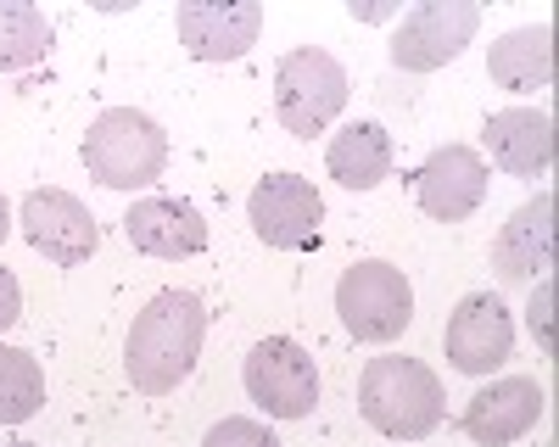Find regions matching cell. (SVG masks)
<instances>
[{
  "mask_svg": "<svg viewBox=\"0 0 559 447\" xmlns=\"http://www.w3.org/2000/svg\"><path fill=\"white\" fill-rule=\"evenodd\" d=\"M532 336L543 341V352H554V280H543L532 297Z\"/></svg>",
  "mask_w": 559,
  "mask_h": 447,
  "instance_id": "cell-22",
  "label": "cell"
},
{
  "mask_svg": "<svg viewBox=\"0 0 559 447\" xmlns=\"http://www.w3.org/2000/svg\"><path fill=\"white\" fill-rule=\"evenodd\" d=\"M347 107V68L319 51V45H297V51L280 57L274 68V112L286 123V134L313 141L336 123V112Z\"/></svg>",
  "mask_w": 559,
  "mask_h": 447,
  "instance_id": "cell-4",
  "label": "cell"
},
{
  "mask_svg": "<svg viewBox=\"0 0 559 447\" xmlns=\"http://www.w3.org/2000/svg\"><path fill=\"white\" fill-rule=\"evenodd\" d=\"M487 73H492L498 89H543V84H554V28L532 23V28H509L503 39H492Z\"/></svg>",
  "mask_w": 559,
  "mask_h": 447,
  "instance_id": "cell-17",
  "label": "cell"
},
{
  "mask_svg": "<svg viewBox=\"0 0 559 447\" xmlns=\"http://www.w3.org/2000/svg\"><path fill=\"white\" fill-rule=\"evenodd\" d=\"M202 336H207V307L197 291H157L146 307L134 313L129 341H123V370L129 386L146 397H168L179 380H191L197 358H202Z\"/></svg>",
  "mask_w": 559,
  "mask_h": 447,
  "instance_id": "cell-1",
  "label": "cell"
},
{
  "mask_svg": "<svg viewBox=\"0 0 559 447\" xmlns=\"http://www.w3.org/2000/svg\"><path fill=\"white\" fill-rule=\"evenodd\" d=\"M202 447H280V436H274L263 420L236 414V420H218V425L202 436Z\"/></svg>",
  "mask_w": 559,
  "mask_h": 447,
  "instance_id": "cell-21",
  "label": "cell"
},
{
  "mask_svg": "<svg viewBox=\"0 0 559 447\" xmlns=\"http://www.w3.org/2000/svg\"><path fill=\"white\" fill-rule=\"evenodd\" d=\"M442 347H448V364L459 375H492L515 352V319H509V307L492 291H471L448 313Z\"/></svg>",
  "mask_w": 559,
  "mask_h": 447,
  "instance_id": "cell-10",
  "label": "cell"
},
{
  "mask_svg": "<svg viewBox=\"0 0 559 447\" xmlns=\"http://www.w3.org/2000/svg\"><path fill=\"white\" fill-rule=\"evenodd\" d=\"M17 319H23V286H17L12 268H0V336H7Z\"/></svg>",
  "mask_w": 559,
  "mask_h": 447,
  "instance_id": "cell-23",
  "label": "cell"
},
{
  "mask_svg": "<svg viewBox=\"0 0 559 447\" xmlns=\"http://www.w3.org/2000/svg\"><path fill=\"white\" fill-rule=\"evenodd\" d=\"M174 28L197 62H241L263 34V7L258 0H185Z\"/></svg>",
  "mask_w": 559,
  "mask_h": 447,
  "instance_id": "cell-11",
  "label": "cell"
},
{
  "mask_svg": "<svg viewBox=\"0 0 559 447\" xmlns=\"http://www.w3.org/2000/svg\"><path fill=\"white\" fill-rule=\"evenodd\" d=\"M17 224H23L28 246H34L39 257L62 263V268L90 263V257H96V246H102L96 213H90L73 191H34V196H23Z\"/></svg>",
  "mask_w": 559,
  "mask_h": 447,
  "instance_id": "cell-9",
  "label": "cell"
},
{
  "mask_svg": "<svg viewBox=\"0 0 559 447\" xmlns=\"http://www.w3.org/2000/svg\"><path fill=\"white\" fill-rule=\"evenodd\" d=\"M476 28H481L476 0H426V7L403 12V23L392 28L386 57L403 73H437L476 39Z\"/></svg>",
  "mask_w": 559,
  "mask_h": 447,
  "instance_id": "cell-6",
  "label": "cell"
},
{
  "mask_svg": "<svg viewBox=\"0 0 559 447\" xmlns=\"http://www.w3.org/2000/svg\"><path fill=\"white\" fill-rule=\"evenodd\" d=\"M336 313L353 341H369V347L397 341L414 325V286L403 280V268L364 257L336 280Z\"/></svg>",
  "mask_w": 559,
  "mask_h": 447,
  "instance_id": "cell-5",
  "label": "cell"
},
{
  "mask_svg": "<svg viewBox=\"0 0 559 447\" xmlns=\"http://www.w3.org/2000/svg\"><path fill=\"white\" fill-rule=\"evenodd\" d=\"M84 168L107 191H146L168 168V134L140 107H107L84 134Z\"/></svg>",
  "mask_w": 559,
  "mask_h": 447,
  "instance_id": "cell-3",
  "label": "cell"
},
{
  "mask_svg": "<svg viewBox=\"0 0 559 447\" xmlns=\"http://www.w3.org/2000/svg\"><path fill=\"white\" fill-rule=\"evenodd\" d=\"M45 409V370L23 347H0V425H28Z\"/></svg>",
  "mask_w": 559,
  "mask_h": 447,
  "instance_id": "cell-20",
  "label": "cell"
},
{
  "mask_svg": "<svg viewBox=\"0 0 559 447\" xmlns=\"http://www.w3.org/2000/svg\"><path fill=\"white\" fill-rule=\"evenodd\" d=\"M353 17H358V23H386L392 7H358V0H353Z\"/></svg>",
  "mask_w": 559,
  "mask_h": 447,
  "instance_id": "cell-24",
  "label": "cell"
},
{
  "mask_svg": "<svg viewBox=\"0 0 559 447\" xmlns=\"http://www.w3.org/2000/svg\"><path fill=\"white\" fill-rule=\"evenodd\" d=\"M442 380L431 364L419 358H403V352H386V358H369L364 375H358V414L376 425L381 436L392 442H419L442 425Z\"/></svg>",
  "mask_w": 559,
  "mask_h": 447,
  "instance_id": "cell-2",
  "label": "cell"
},
{
  "mask_svg": "<svg viewBox=\"0 0 559 447\" xmlns=\"http://www.w3.org/2000/svg\"><path fill=\"white\" fill-rule=\"evenodd\" d=\"M419 213L437 224H459L487 202V162L471 146H437L414 173Z\"/></svg>",
  "mask_w": 559,
  "mask_h": 447,
  "instance_id": "cell-12",
  "label": "cell"
},
{
  "mask_svg": "<svg viewBox=\"0 0 559 447\" xmlns=\"http://www.w3.org/2000/svg\"><path fill=\"white\" fill-rule=\"evenodd\" d=\"M12 235V207H7V196H0V241Z\"/></svg>",
  "mask_w": 559,
  "mask_h": 447,
  "instance_id": "cell-25",
  "label": "cell"
},
{
  "mask_svg": "<svg viewBox=\"0 0 559 447\" xmlns=\"http://www.w3.org/2000/svg\"><path fill=\"white\" fill-rule=\"evenodd\" d=\"M554 246H559V202L554 191L521 202L515 213H509V224L498 230L492 241V268H498V280L509 286H521V280H537L554 268Z\"/></svg>",
  "mask_w": 559,
  "mask_h": 447,
  "instance_id": "cell-14",
  "label": "cell"
},
{
  "mask_svg": "<svg viewBox=\"0 0 559 447\" xmlns=\"http://www.w3.org/2000/svg\"><path fill=\"white\" fill-rule=\"evenodd\" d=\"M481 141H487L492 162L503 173H515V179H537L559 157V129L537 107H503V112H492L487 129H481Z\"/></svg>",
  "mask_w": 559,
  "mask_h": 447,
  "instance_id": "cell-16",
  "label": "cell"
},
{
  "mask_svg": "<svg viewBox=\"0 0 559 447\" xmlns=\"http://www.w3.org/2000/svg\"><path fill=\"white\" fill-rule=\"evenodd\" d=\"M7 447H39V442H7Z\"/></svg>",
  "mask_w": 559,
  "mask_h": 447,
  "instance_id": "cell-26",
  "label": "cell"
},
{
  "mask_svg": "<svg viewBox=\"0 0 559 447\" xmlns=\"http://www.w3.org/2000/svg\"><path fill=\"white\" fill-rule=\"evenodd\" d=\"M324 168L347 191H376L392 173V134L381 123H347L331 141V152H324Z\"/></svg>",
  "mask_w": 559,
  "mask_h": 447,
  "instance_id": "cell-18",
  "label": "cell"
},
{
  "mask_svg": "<svg viewBox=\"0 0 559 447\" xmlns=\"http://www.w3.org/2000/svg\"><path fill=\"white\" fill-rule=\"evenodd\" d=\"M247 218L263 246H280V252H308L319 246V224H324V202L313 191V179L302 173H269L252 185V202H247Z\"/></svg>",
  "mask_w": 559,
  "mask_h": 447,
  "instance_id": "cell-8",
  "label": "cell"
},
{
  "mask_svg": "<svg viewBox=\"0 0 559 447\" xmlns=\"http://www.w3.org/2000/svg\"><path fill=\"white\" fill-rule=\"evenodd\" d=\"M51 17L28 0H0V73H23L51 51Z\"/></svg>",
  "mask_w": 559,
  "mask_h": 447,
  "instance_id": "cell-19",
  "label": "cell"
},
{
  "mask_svg": "<svg viewBox=\"0 0 559 447\" xmlns=\"http://www.w3.org/2000/svg\"><path fill=\"white\" fill-rule=\"evenodd\" d=\"M543 409H548V397L532 375H503L464 402V436L476 447H509L537 431Z\"/></svg>",
  "mask_w": 559,
  "mask_h": 447,
  "instance_id": "cell-13",
  "label": "cell"
},
{
  "mask_svg": "<svg viewBox=\"0 0 559 447\" xmlns=\"http://www.w3.org/2000/svg\"><path fill=\"white\" fill-rule=\"evenodd\" d=\"M123 235L134 252H146V257H197L207 252V218L197 202H185V196H140L129 213H123Z\"/></svg>",
  "mask_w": 559,
  "mask_h": 447,
  "instance_id": "cell-15",
  "label": "cell"
},
{
  "mask_svg": "<svg viewBox=\"0 0 559 447\" xmlns=\"http://www.w3.org/2000/svg\"><path fill=\"white\" fill-rule=\"evenodd\" d=\"M247 397L269 420H308L313 402H319V370L313 358L292 341V336H269L247 352Z\"/></svg>",
  "mask_w": 559,
  "mask_h": 447,
  "instance_id": "cell-7",
  "label": "cell"
}]
</instances>
